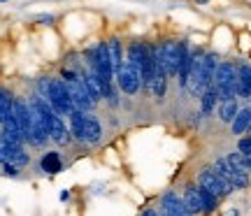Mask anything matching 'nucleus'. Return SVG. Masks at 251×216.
Listing matches in <instances>:
<instances>
[{
    "instance_id": "obj_1",
    "label": "nucleus",
    "mask_w": 251,
    "mask_h": 216,
    "mask_svg": "<svg viewBox=\"0 0 251 216\" xmlns=\"http://www.w3.org/2000/svg\"><path fill=\"white\" fill-rule=\"evenodd\" d=\"M37 96L45 98L63 119H68L70 112L75 109V105H72V100H70V91H68V86H65L63 79L40 77V79H37Z\"/></svg>"
},
{
    "instance_id": "obj_2",
    "label": "nucleus",
    "mask_w": 251,
    "mask_h": 216,
    "mask_svg": "<svg viewBox=\"0 0 251 216\" xmlns=\"http://www.w3.org/2000/svg\"><path fill=\"white\" fill-rule=\"evenodd\" d=\"M219 91V102L224 100H240L237 98V63L233 61H219V68L214 72L212 81Z\"/></svg>"
},
{
    "instance_id": "obj_3",
    "label": "nucleus",
    "mask_w": 251,
    "mask_h": 216,
    "mask_svg": "<svg viewBox=\"0 0 251 216\" xmlns=\"http://www.w3.org/2000/svg\"><path fill=\"white\" fill-rule=\"evenodd\" d=\"M114 84L119 86V91L124 96H137L142 91V70L140 65L130 63V61H124L121 68H117V74H114Z\"/></svg>"
},
{
    "instance_id": "obj_4",
    "label": "nucleus",
    "mask_w": 251,
    "mask_h": 216,
    "mask_svg": "<svg viewBox=\"0 0 251 216\" xmlns=\"http://www.w3.org/2000/svg\"><path fill=\"white\" fill-rule=\"evenodd\" d=\"M196 184L200 186V189L209 191V193H214L219 200L230 198V195L235 193L233 184H230V181H226L224 177H221V174L214 170V168H202V170L198 172Z\"/></svg>"
},
{
    "instance_id": "obj_5",
    "label": "nucleus",
    "mask_w": 251,
    "mask_h": 216,
    "mask_svg": "<svg viewBox=\"0 0 251 216\" xmlns=\"http://www.w3.org/2000/svg\"><path fill=\"white\" fill-rule=\"evenodd\" d=\"M158 214L161 216H193L188 212L186 202L177 191H165L158 198Z\"/></svg>"
},
{
    "instance_id": "obj_6",
    "label": "nucleus",
    "mask_w": 251,
    "mask_h": 216,
    "mask_svg": "<svg viewBox=\"0 0 251 216\" xmlns=\"http://www.w3.org/2000/svg\"><path fill=\"white\" fill-rule=\"evenodd\" d=\"M0 137L9 144H24L26 142L24 130H21V126H19V121L14 119V114H9V117L2 121V126H0Z\"/></svg>"
},
{
    "instance_id": "obj_7",
    "label": "nucleus",
    "mask_w": 251,
    "mask_h": 216,
    "mask_svg": "<svg viewBox=\"0 0 251 216\" xmlns=\"http://www.w3.org/2000/svg\"><path fill=\"white\" fill-rule=\"evenodd\" d=\"M181 198H184V202H186V207L191 214L202 216V198H200V186H198L196 181H188L186 186H184Z\"/></svg>"
},
{
    "instance_id": "obj_8",
    "label": "nucleus",
    "mask_w": 251,
    "mask_h": 216,
    "mask_svg": "<svg viewBox=\"0 0 251 216\" xmlns=\"http://www.w3.org/2000/svg\"><path fill=\"white\" fill-rule=\"evenodd\" d=\"M100 140H102V123L93 112H89L86 128H84V146H96V144H100Z\"/></svg>"
},
{
    "instance_id": "obj_9",
    "label": "nucleus",
    "mask_w": 251,
    "mask_h": 216,
    "mask_svg": "<svg viewBox=\"0 0 251 216\" xmlns=\"http://www.w3.org/2000/svg\"><path fill=\"white\" fill-rule=\"evenodd\" d=\"M237 98L251 100V63L240 61L237 63Z\"/></svg>"
},
{
    "instance_id": "obj_10",
    "label": "nucleus",
    "mask_w": 251,
    "mask_h": 216,
    "mask_svg": "<svg viewBox=\"0 0 251 216\" xmlns=\"http://www.w3.org/2000/svg\"><path fill=\"white\" fill-rule=\"evenodd\" d=\"M86 114L89 112H84V109H72L68 121H70V133H72V140L75 142L84 144V128H86Z\"/></svg>"
},
{
    "instance_id": "obj_11",
    "label": "nucleus",
    "mask_w": 251,
    "mask_h": 216,
    "mask_svg": "<svg viewBox=\"0 0 251 216\" xmlns=\"http://www.w3.org/2000/svg\"><path fill=\"white\" fill-rule=\"evenodd\" d=\"M249 126H251V105H244L240 107V112L235 114L233 123H230V133L235 137H242L249 133Z\"/></svg>"
},
{
    "instance_id": "obj_12",
    "label": "nucleus",
    "mask_w": 251,
    "mask_h": 216,
    "mask_svg": "<svg viewBox=\"0 0 251 216\" xmlns=\"http://www.w3.org/2000/svg\"><path fill=\"white\" fill-rule=\"evenodd\" d=\"M216 107H219V91H216V86L212 84V86H207L205 93L200 96V114H202V117H212Z\"/></svg>"
},
{
    "instance_id": "obj_13",
    "label": "nucleus",
    "mask_w": 251,
    "mask_h": 216,
    "mask_svg": "<svg viewBox=\"0 0 251 216\" xmlns=\"http://www.w3.org/2000/svg\"><path fill=\"white\" fill-rule=\"evenodd\" d=\"M40 170L45 172V174H58V172L63 170L61 153H58V151L42 153V158H40Z\"/></svg>"
},
{
    "instance_id": "obj_14",
    "label": "nucleus",
    "mask_w": 251,
    "mask_h": 216,
    "mask_svg": "<svg viewBox=\"0 0 251 216\" xmlns=\"http://www.w3.org/2000/svg\"><path fill=\"white\" fill-rule=\"evenodd\" d=\"M237 112H240V102H237V100H224V102H219V107H216L219 121L226 123V126H230V123H233V119H235Z\"/></svg>"
},
{
    "instance_id": "obj_15",
    "label": "nucleus",
    "mask_w": 251,
    "mask_h": 216,
    "mask_svg": "<svg viewBox=\"0 0 251 216\" xmlns=\"http://www.w3.org/2000/svg\"><path fill=\"white\" fill-rule=\"evenodd\" d=\"M107 49H109V58L114 63V70L121 68V63L126 61V54H124V42L119 37H109L107 40Z\"/></svg>"
},
{
    "instance_id": "obj_16",
    "label": "nucleus",
    "mask_w": 251,
    "mask_h": 216,
    "mask_svg": "<svg viewBox=\"0 0 251 216\" xmlns=\"http://www.w3.org/2000/svg\"><path fill=\"white\" fill-rule=\"evenodd\" d=\"M200 198H202V216H212L216 209H219V202H221V200L216 198L214 193L200 189Z\"/></svg>"
},
{
    "instance_id": "obj_17",
    "label": "nucleus",
    "mask_w": 251,
    "mask_h": 216,
    "mask_svg": "<svg viewBox=\"0 0 251 216\" xmlns=\"http://www.w3.org/2000/svg\"><path fill=\"white\" fill-rule=\"evenodd\" d=\"M12 107H14V96L7 89H0V126L12 114Z\"/></svg>"
},
{
    "instance_id": "obj_18",
    "label": "nucleus",
    "mask_w": 251,
    "mask_h": 216,
    "mask_svg": "<svg viewBox=\"0 0 251 216\" xmlns=\"http://www.w3.org/2000/svg\"><path fill=\"white\" fill-rule=\"evenodd\" d=\"M226 158H228V163L233 165L235 170H240V172H249V168H247V158H244V153H240L237 149L230 153H226Z\"/></svg>"
},
{
    "instance_id": "obj_19",
    "label": "nucleus",
    "mask_w": 251,
    "mask_h": 216,
    "mask_svg": "<svg viewBox=\"0 0 251 216\" xmlns=\"http://www.w3.org/2000/svg\"><path fill=\"white\" fill-rule=\"evenodd\" d=\"M237 151L244 153V156H251V135L237 137Z\"/></svg>"
},
{
    "instance_id": "obj_20",
    "label": "nucleus",
    "mask_w": 251,
    "mask_h": 216,
    "mask_svg": "<svg viewBox=\"0 0 251 216\" xmlns=\"http://www.w3.org/2000/svg\"><path fill=\"white\" fill-rule=\"evenodd\" d=\"M2 172H5L7 177H19V174H21V168L12 165V163H5V165H2Z\"/></svg>"
},
{
    "instance_id": "obj_21",
    "label": "nucleus",
    "mask_w": 251,
    "mask_h": 216,
    "mask_svg": "<svg viewBox=\"0 0 251 216\" xmlns=\"http://www.w3.org/2000/svg\"><path fill=\"white\" fill-rule=\"evenodd\" d=\"M35 21H40L42 26H51V24L56 21V17H54V14H37Z\"/></svg>"
},
{
    "instance_id": "obj_22",
    "label": "nucleus",
    "mask_w": 251,
    "mask_h": 216,
    "mask_svg": "<svg viewBox=\"0 0 251 216\" xmlns=\"http://www.w3.org/2000/svg\"><path fill=\"white\" fill-rule=\"evenodd\" d=\"M140 216H161V214H158V209H144Z\"/></svg>"
},
{
    "instance_id": "obj_23",
    "label": "nucleus",
    "mask_w": 251,
    "mask_h": 216,
    "mask_svg": "<svg viewBox=\"0 0 251 216\" xmlns=\"http://www.w3.org/2000/svg\"><path fill=\"white\" fill-rule=\"evenodd\" d=\"M224 216H240V209H237V207H230V209H228V212H226Z\"/></svg>"
},
{
    "instance_id": "obj_24",
    "label": "nucleus",
    "mask_w": 251,
    "mask_h": 216,
    "mask_svg": "<svg viewBox=\"0 0 251 216\" xmlns=\"http://www.w3.org/2000/svg\"><path fill=\"white\" fill-rule=\"evenodd\" d=\"M247 158V168H249V172H251V156H244Z\"/></svg>"
},
{
    "instance_id": "obj_25",
    "label": "nucleus",
    "mask_w": 251,
    "mask_h": 216,
    "mask_svg": "<svg viewBox=\"0 0 251 216\" xmlns=\"http://www.w3.org/2000/svg\"><path fill=\"white\" fill-rule=\"evenodd\" d=\"M198 5H205V2H209V0H196Z\"/></svg>"
},
{
    "instance_id": "obj_26",
    "label": "nucleus",
    "mask_w": 251,
    "mask_h": 216,
    "mask_svg": "<svg viewBox=\"0 0 251 216\" xmlns=\"http://www.w3.org/2000/svg\"><path fill=\"white\" fill-rule=\"evenodd\" d=\"M247 135H251V126H249V133H247Z\"/></svg>"
},
{
    "instance_id": "obj_27",
    "label": "nucleus",
    "mask_w": 251,
    "mask_h": 216,
    "mask_svg": "<svg viewBox=\"0 0 251 216\" xmlns=\"http://www.w3.org/2000/svg\"><path fill=\"white\" fill-rule=\"evenodd\" d=\"M0 2H7V0H0Z\"/></svg>"
}]
</instances>
